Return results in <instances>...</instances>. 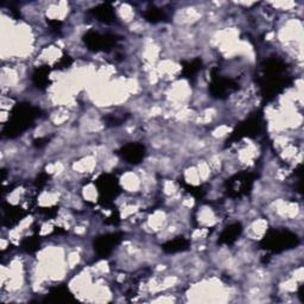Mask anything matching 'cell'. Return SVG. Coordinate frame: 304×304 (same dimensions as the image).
I'll use <instances>...</instances> for the list:
<instances>
[{
	"instance_id": "6da1fadb",
	"label": "cell",
	"mask_w": 304,
	"mask_h": 304,
	"mask_svg": "<svg viewBox=\"0 0 304 304\" xmlns=\"http://www.w3.org/2000/svg\"><path fill=\"white\" fill-rule=\"evenodd\" d=\"M119 183L124 190L127 194H133L141 193L143 189V182L142 177L139 175L138 171H125L123 172L120 176Z\"/></svg>"
},
{
	"instance_id": "7a4b0ae2",
	"label": "cell",
	"mask_w": 304,
	"mask_h": 304,
	"mask_svg": "<svg viewBox=\"0 0 304 304\" xmlns=\"http://www.w3.org/2000/svg\"><path fill=\"white\" fill-rule=\"evenodd\" d=\"M218 219L219 217L217 213L209 206H202L197 211V223H199V226L203 228H208L209 229V227L215 226L219 223Z\"/></svg>"
},
{
	"instance_id": "3957f363",
	"label": "cell",
	"mask_w": 304,
	"mask_h": 304,
	"mask_svg": "<svg viewBox=\"0 0 304 304\" xmlns=\"http://www.w3.org/2000/svg\"><path fill=\"white\" fill-rule=\"evenodd\" d=\"M120 7L117 8V16L123 23L132 24L136 20V11L135 7H132L130 4H119Z\"/></svg>"
},
{
	"instance_id": "277c9868",
	"label": "cell",
	"mask_w": 304,
	"mask_h": 304,
	"mask_svg": "<svg viewBox=\"0 0 304 304\" xmlns=\"http://www.w3.org/2000/svg\"><path fill=\"white\" fill-rule=\"evenodd\" d=\"M183 177L185 179V182L190 185H195L196 187V185H200L201 183H203L201 177H200V175H199V171H197L195 164L189 165L187 169H184Z\"/></svg>"
},
{
	"instance_id": "5b68a950",
	"label": "cell",
	"mask_w": 304,
	"mask_h": 304,
	"mask_svg": "<svg viewBox=\"0 0 304 304\" xmlns=\"http://www.w3.org/2000/svg\"><path fill=\"white\" fill-rule=\"evenodd\" d=\"M82 199L87 202H96L98 201L99 193L96 187L93 183H88L82 188Z\"/></svg>"
}]
</instances>
